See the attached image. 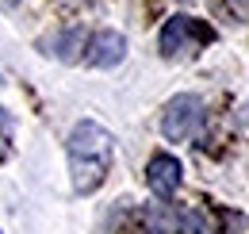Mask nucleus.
I'll return each mask as SVG.
<instances>
[{
    "label": "nucleus",
    "mask_w": 249,
    "mask_h": 234,
    "mask_svg": "<svg viewBox=\"0 0 249 234\" xmlns=\"http://www.w3.org/2000/svg\"><path fill=\"white\" fill-rule=\"evenodd\" d=\"M218 4H222V12H226L230 20H238V23L249 20V0H218Z\"/></svg>",
    "instance_id": "1a4fd4ad"
},
{
    "label": "nucleus",
    "mask_w": 249,
    "mask_h": 234,
    "mask_svg": "<svg viewBox=\"0 0 249 234\" xmlns=\"http://www.w3.org/2000/svg\"><path fill=\"white\" fill-rule=\"evenodd\" d=\"M180 227H184L188 234H215V227H211V219H207L203 211H188L184 219H180Z\"/></svg>",
    "instance_id": "6e6552de"
},
{
    "label": "nucleus",
    "mask_w": 249,
    "mask_h": 234,
    "mask_svg": "<svg viewBox=\"0 0 249 234\" xmlns=\"http://www.w3.org/2000/svg\"><path fill=\"white\" fill-rule=\"evenodd\" d=\"M123 58H126V39L119 31H100V35H92L89 54H85V61L96 65V69H111V65H119Z\"/></svg>",
    "instance_id": "39448f33"
},
{
    "label": "nucleus",
    "mask_w": 249,
    "mask_h": 234,
    "mask_svg": "<svg viewBox=\"0 0 249 234\" xmlns=\"http://www.w3.org/2000/svg\"><path fill=\"white\" fill-rule=\"evenodd\" d=\"M203 127V100L199 96H173L169 104H165V119H161V131H165V138H173V142H188L196 131Z\"/></svg>",
    "instance_id": "7ed1b4c3"
},
{
    "label": "nucleus",
    "mask_w": 249,
    "mask_h": 234,
    "mask_svg": "<svg viewBox=\"0 0 249 234\" xmlns=\"http://www.w3.org/2000/svg\"><path fill=\"white\" fill-rule=\"evenodd\" d=\"M77 50H85V31L81 27H69V31H62V35L50 39V54H58L62 61H73Z\"/></svg>",
    "instance_id": "0eeeda50"
},
{
    "label": "nucleus",
    "mask_w": 249,
    "mask_h": 234,
    "mask_svg": "<svg viewBox=\"0 0 249 234\" xmlns=\"http://www.w3.org/2000/svg\"><path fill=\"white\" fill-rule=\"evenodd\" d=\"M138 234H180V215L169 204H154L138 215Z\"/></svg>",
    "instance_id": "423d86ee"
},
{
    "label": "nucleus",
    "mask_w": 249,
    "mask_h": 234,
    "mask_svg": "<svg viewBox=\"0 0 249 234\" xmlns=\"http://www.w3.org/2000/svg\"><path fill=\"white\" fill-rule=\"evenodd\" d=\"M146 184H150L154 196L169 200V196L180 188V161H177L173 154H154L150 165H146Z\"/></svg>",
    "instance_id": "20e7f679"
},
{
    "label": "nucleus",
    "mask_w": 249,
    "mask_h": 234,
    "mask_svg": "<svg viewBox=\"0 0 249 234\" xmlns=\"http://www.w3.org/2000/svg\"><path fill=\"white\" fill-rule=\"evenodd\" d=\"M207 42H215V31L192 16H173L161 27V54L165 58H196Z\"/></svg>",
    "instance_id": "f03ea898"
},
{
    "label": "nucleus",
    "mask_w": 249,
    "mask_h": 234,
    "mask_svg": "<svg viewBox=\"0 0 249 234\" xmlns=\"http://www.w3.org/2000/svg\"><path fill=\"white\" fill-rule=\"evenodd\" d=\"M111 157H115L111 135H107L100 123H92V119L77 123L73 135H69V173H73V192H81V196L96 192V188L107 180V173H111Z\"/></svg>",
    "instance_id": "f257e3e1"
}]
</instances>
